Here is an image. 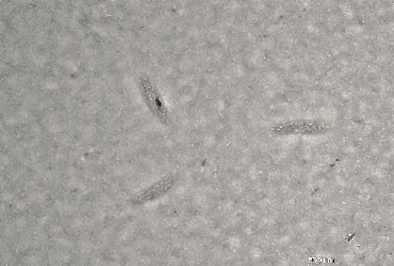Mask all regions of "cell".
<instances>
[{"instance_id":"6da1fadb","label":"cell","mask_w":394,"mask_h":266,"mask_svg":"<svg viewBox=\"0 0 394 266\" xmlns=\"http://www.w3.org/2000/svg\"><path fill=\"white\" fill-rule=\"evenodd\" d=\"M141 92L143 98L146 103L147 107L151 110V113L159 118L162 123L168 122V109L162 101L161 95L159 94L155 86L149 81L148 78L142 76L140 78Z\"/></svg>"},{"instance_id":"7a4b0ae2","label":"cell","mask_w":394,"mask_h":266,"mask_svg":"<svg viewBox=\"0 0 394 266\" xmlns=\"http://www.w3.org/2000/svg\"><path fill=\"white\" fill-rule=\"evenodd\" d=\"M328 131V126L321 123L310 122V121H294L285 123L273 128V133L278 135H289V134H321Z\"/></svg>"},{"instance_id":"3957f363","label":"cell","mask_w":394,"mask_h":266,"mask_svg":"<svg viewBox=\"0 0 394 266\" xmlns=\"http://www.w3.org/2000/svg\"><path fill=\"white\" fill-rule=\"evenodd\" d=\"M176 179L174 176H168L162 180L158 181L155 185H151L148 189L145 190L138 198H136V203H148L153 200H158V198L163 196L164 194L168 193L173 187H174Z\"/></svg>"}]
</instances>
